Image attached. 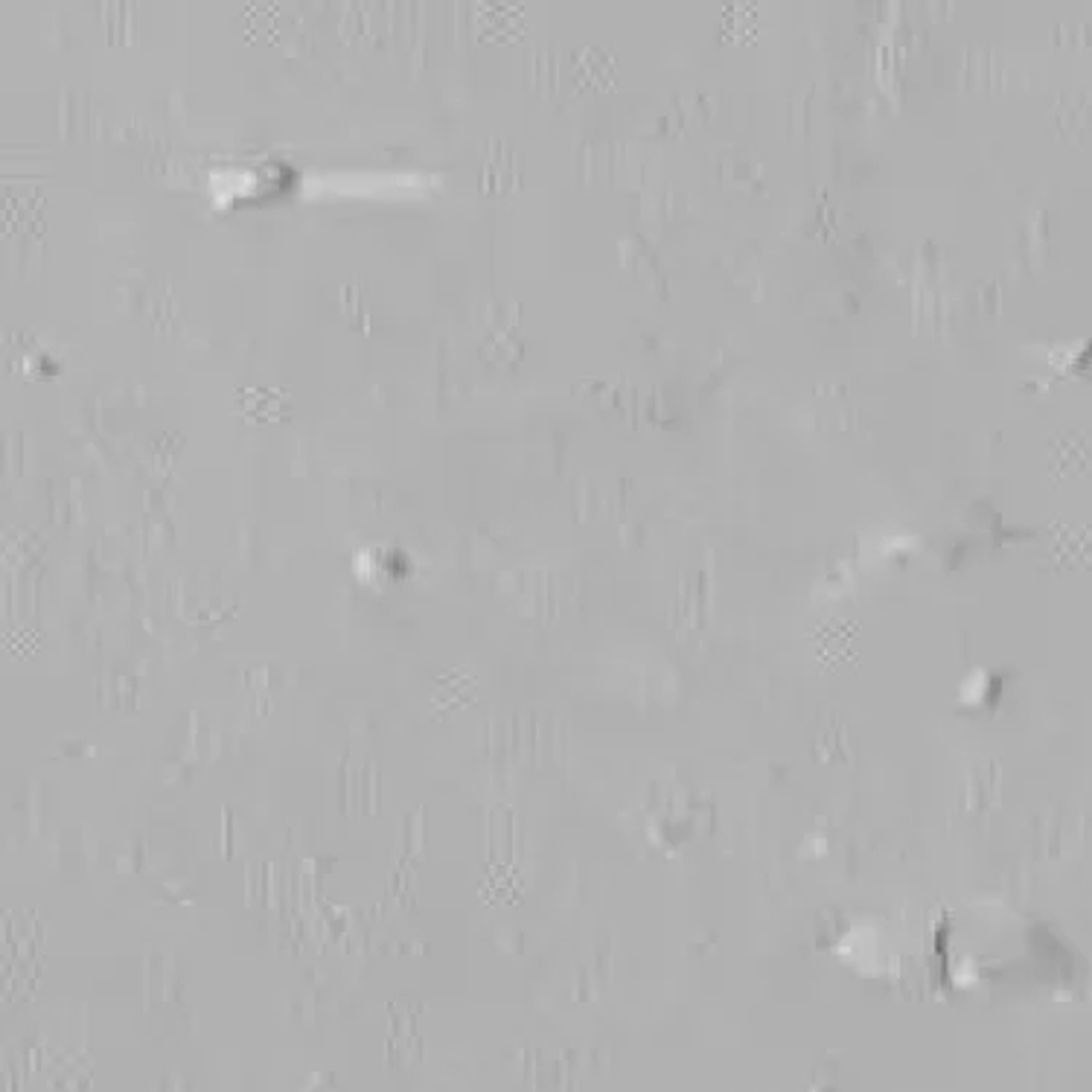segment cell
<instances>
[{
  "mask_svg": "<svg viewBox=\"0 0 1092 1092\" xmlns=\"http://www.w3.org/2000/svg\"><path fill=\"white\" fill-rule=\"evenodd\" d=\"M522 181V164L513 146L493 138L487 146V158L481 167V192L484 195H507Z\"/></svg>",
  "mask_w": 1092,
  "mask_h": 1092,
  "instance_id": "6da1fadb",
  "label": "cell"
},
{
  "mask_svg": "<svg viewBox=\"0 0 1092 1092\" xmlns=\"http://www.w3.org/2000/svg\"><path fill=\"white\" fill-rule=\"evenodd\" d=\"M237 405L251 423H280L288 397L285 391H271V388H239Z\"/></svg>",
  "mask_w": 1092,
  "mask_h": 1092,
  "instance_id": "7a4b0ae2",
  "label": "cell"
},
{
  "mask_svg": "<svg viewBox=\"0 0 1092 1092\" xmlns=\"http://www.w3.org/2000/svg\"><path fill=\"white\" fill-rule=\"evenodd\" d=\"M341 312H344V318L350 321L353 330L370 335L373 318H370V307H367V301H364V285L350 283L341 288Z\"/></svg>",
  "mask_w": 1092,
  "mask_h": 1092,
  "instance_id": "3957f363",
  "label": "cell"
},
{
  "mask_svg": "<svg viewBox=\"0 0 1092 1092\" xmlns=\"http://www.w3.org/2000/svg\"><path fill=\"white\" fill-rule=\"evenodd\" d=\"M519 356H522V341L513 330H490L487 341L481 344V358L493 364H513Z\"/></svg>",
  "mask_w": 1092,
  "mask_h": 1092,
  "instance_id": "277c9868",
  "label": "cell"
},
{
  "mask_svg": "<svg viewBox=\"0 0 1092 1092\" xmlns=\"http://www.w3.org/2000/svg\"><path fill=\"white\" fill-rule=\"evenodd\" d=\"M530 82H533L536 94H551V88L557 85V68H554V56L548 48H539L530 56Z\"/></svg>",
  "mask_w": 1092,
  "mask_h": 1092,
  "instance_id": "5b68a950",
  "label": "cell"
}]
</instances>
